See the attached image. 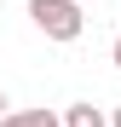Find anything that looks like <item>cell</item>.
Segmentation results:
<instances>
[{"label":"cell","mask_w":121,"mask_h":127,"mask_svg":"<svg viewBox=\"0 0 121 127\" xmlns=\"http://www.w3.org/2000/svg\"><path fill=\"white\" fill-rule=\"evenodd\" d=\"M29 17L46 40H81V29H87L75 0H29Z\"/></svg>","instance_id":"obj_1"},{"label":"cell","mask_w":121,"mask_h":127,"mask_svg":"<svg viewBox=\"0 0 121 127\" xmlns=\"http://www.w3.org/2000/svg\"><path fill=\"white\" fill-rule=\"evenodd\" d=\"M0 127H64L52 110H12V116H0Z\"/></svg>","instance_id":"obj_2"},{"label":"cell","mask_w":121,"mask_h":127,"mask_svg":"<svg viewBox=\"0 0 121 127\" xmlns=\"http://www.w3.org/2000/svg\"><path fill=\"white\" fill-rule=\"evenodd\" d=\"M64 127H110V121L98 116L92 104H69V116H64Z\"/></svg>","instance_id":"obj_3"},{"label":"cell","mask_w":121,"mask_h":127,"mask_svg":"<svg viewBox=\"0 0 121 127\" xmlns=\"http://www.w3.org/2000/svg\"><path fill=\"white\" fill-rule=\"evenodd\" d=\"M110 58H115V69H121V35H115V46H110Z\"/></svg>","instance_id":"obj_4"},{"label":"cell","mask_w":121,"mask_h":127,"mask_svg":"<svg viewBox=\"0 0 121 127\" xmlns=\"http://www.w3.org/2000/svg\"><path fill=\"white\" fill-rule=\"evenodd\" d=\"M110 127H121V104H115V116H110Z\"/></svg>","instance_id":"obj_5"},{"label":"cell","mask_w":121,"mask_h":127,"mask_svg":"<svg viewBox=\"0 0 121 127\" xmlns=\"http://www.w3.org/2000/svg\"><path fill=\"white\" fill-rule=\"evenodd\" d=\"M0 116H6V93H0Z\"/></svg>","instance_id":"obj_6"}]
</instances>
